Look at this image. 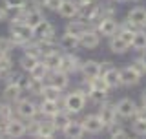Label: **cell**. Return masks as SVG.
I'll return each mask as SVG.
<instances>
[{
	"mask_svg": "<svg viewBox=\"0 0 146 139\" xmlns=\"http://www.w3.org/2000/svg\"><path fill=\"white\" fill-rule=\"evenodd\" d=\"M115 2H126V0H115Z\"/></svg>",
	"mask_w": 146,
	"mask_h": 139,
	"instance_id": "cell-48",
	"label": "cell"
},
{
	"mask_svg": "<svg viewBox=\"0 0 146 139\" xmlns=\"http://www.w3.org/2000/svg\"><path fill=\"white\" fill-rule=\"evenodd\" d=\"M131 66H133V68L137 70V72L141 73V75H144V73H146V66H144L143 62H141V59H135V61L131 62Z\"/></svg>",
	"mask_w": 146,
	"mask_h": 139,
	"instance_id": "cell-41",
	"label": "cell"
},
{
	"mask_svg": "<svg viewBox=\"0 0 146 139\" xmlns=\"http://www.w3.org/2000/svg\"><path fill=\"white\" fill-rule=\"evenodd\" d=\"M119 31V24L113 17H102L99 22V33L102 37H113Z\"/></svg>",
	"mask_w": 146,
	"mask_h": 139,
	"instance_id": "cell-5",
	"label": "cell"
},
{
	"mask_svg": "<svg viewBox=\"0 0 146 139\" xmlns=\"http://www.w3.org/2000/svg\"><path fill=\"white\" fill-rule=\"evenodd\" d=\"M141 73L137 72V70L133 66H126V68H122L121 70V84L122 86H135V84H139V81H141Z\"/></svg>",
	"mask_w": 146,
	"mask_h": 139,
	"instance_id": "cell-4",
	"label": "cell"
},
{
	"mask_svg": "<svg viewBox=\"0 0 146 139\" xmlns=\"http://www.w3.org/2000/svg\"><path fill=\"white\" fill-rule=\"evenodd\" d=\"M58 13L64 18H73L79 15V6H77L73 0H62L60 7H58Z\"/></svg>",
	"mask_w": 146,
	"mask_h": 139,
	"instance_id": "cell-13",
	"label": "cell"
},
{
	"mask_svg": "<svg viewBox=\"0 0 146 139\" xmlns=\"http://www.w3.org/2000/svg\"><path fill=\"white\" fill-rule=\"evenodd\" d=\"M102 108H100V119H102L104 126H111L113 123H115L117 119V106L113 104H100Z\"/></svg>",
	"mask_w": 146,
	"mask_h": 139,
	"instance_id": "cell-9",
	"label": "cell"
},
{
	"mask_svg": "<svg viewBox=\"0 0 146 139\" xmlns=\"http://www.w3.org/2000/svg\"><path fill=\"white\" fill-rule=\"evenodd\" d=\"M13 115V108L9 106L7 103H2L0 104V119H4V121H9Z\"/></svg>",
	"mask_w": 146,
	"mask_h": 139,
	"instance_id": "cell-36",
	"label": "cell"
},
{
	"mask_svg": "<svg viewBox=\"0 0 146 139\" xmlns=\"http://www.w3.org/2000/svg\"><path fill=\"white\" fill-rule=\"evenodd\" d=\"M108 128H110V136L111 137H128V132L117 123H113L111 126H108Z\"/></svg>",
	"mask_w": 146,
	"mask_h": 139,
	"instance_id": "cell-34",
	"label": "cell"
},
{
	"mask_svg": "<svg viewBox=\"0 0 146 139\" xmlns=\"http://www.w3.org/2000/svg\"><path fill=\"white\" fill-rule=\"evenodd\" d=\"M131 132H133L135 136H146V119L135 117L133 123H131Z\"/></svg>",
	"mask_w": 146,
	"mask_h": 139,
	"instance_id": "cell-32",
	"label": "cell"
},
{
	"mask_svg": "<svg viewBox=\"0 0 146 139\" xmlns=\"http://www.w3.org/2000/svg\"><path fill=\"white\" fill-rule=\"evenodd\" d=\"M82 126H84V130L90 132V134H99L104 128V123H102V119H100V115L91 114V115H88V117H84Z\"/></svg>",
	"mask_w": 146,
	"mask_h": 139,
	"instance_id": "cell-6",
	"label": "cell"
},
{
	"mask_svg": "<svg viewBox=\"0 0 146 139\" xmlns=\"http://www.w3.org/2000/svg\"><path fill=\"white\" fill-rule=\"evenodd\" d=\"M66 31H68V33H73V35H77V37L80 39V37L84 35L86 31H90V29H88V24H86L84 20H71L70 24H68Z\"/></svg>",
	"mask_w": 146,
	"mask_h": 139,
	"instance_id": "cell-21",
	"label": "cell"
},
{
	"mask_svg": "<svg viewBox=\"0 0 146 139\" xmlns=\"http://www.w3.org/2000/svg\"><path fill=\"white\" fill-rule=\"evenodd\" d=\"M55 130H57V126H55L53 121L38 123V137H53Z\"/></svg>",
	"mask_w": 146,
	"mask_h": 139,
	"instance_id": "cell-25",
	"label": "cell"
},
{
	"mask_svg": "<svg viewBox=\"0 0 146 139\" xmlns=\"http://www.w3.org/2000/svg\"><path fill=\"white\" fill-rule=\"evenodd\" d=\"M13 48V39H0V51L7 53Z\"/></svg>",
	"mask_w": 146,
	"mask_h": 139,
	"instance_id": "cell-39",
	"label": "cell"
},
{
	"mask_svg": "<svg viewBox=\"0 0 146 139\" xmlns=\"http://www.w3.org/2000/svg\"><path fill=\"white\" fill-rule=\"evenodd\" d=\"M40 110H42L46 115H55L58 112V104H57V101H53V99H44V103L40 104Z\"/></svg>",
	"mask_w": 146,
	"mask_h": 139,
	"instance_id": "cell-28",
	"label": "cell"
},
{
	"mask_svg": "<svg viewBox=\"0 0 146 139\" xmlns=\"http://www.w3.org/2000/svg\"><path fill=\"white\" fill-rule=\"evenodd\" d=\"M42 20H46V18H44L42 13H40V9H38V7L29 9V11H26V15H24V22H26L27 26H31V27L38 26Z\"/></svg>",
	"mask_w": 146,
	"mask_h": 139,
	"instance_id": "cell-18",
	"label": "cell"
},
{
	"mask_svg": "<svg viewBox=\"0 0 146 139\" xmlns=\"http://www.w3.org/2000/svg\"><path fill=\"white\" fill-rule=\"evenodd\" d=\"M108 99V92L104 90H95V88H91L90 90V101L93 104H104Z\"/></svg>",
	"mask_w": 146,
	"mask_h": 139,
	"instance_id": "cell-27",
	"label": "cell"
},
{
	"mask_svg": "<svg viewBox=\"0 0 146 139\" xmlns=\"http://www.w3.org/2000/svg\"><path fill=\"white\" fill-rule=\"evenodd\" d=\"M17 112L20 117H26V119H31V117H35V114H36V106L31 103V101H20L17 106Z\"/></svg>",
	"mask_w": 146,
	"mask_h": 139,
	"instance_id": "cell-15",
	"label": "cell"
},
{
	"mask_svg": "<svg viewBox=\"0 0 146 139\" xmlns=\"http://www.w3.org/2000/svg\"><path fill=\"white\" fill-rule=\"evenodd\" d=\"M51 84H55L57 88H66L68 86V73L62 72V70H55L53 73V79H51Z\"/></svg>",
	"mask_w": 146,
	"mask_h": 139,
	"instance_id": "cell-26",
	"label": "cell"
},
{
	"mask_svg": "<svg viewBox=\"0 0 146 139\" xmlns=\"http://www.w3.org/2000/svg\"><path fill=\"white\" fill-rule=\"evenodd\" d=\"M20 86L17 84V82H11L6 90H4V97H6L7 101H15V99H18V95H20Z\"/></svg>",
	"mask_w": 146,
	"mask_h": 139,
	"instance_id": "cell-30",
	"label": "cell"
},
{
	"mask_svg": "<svg viewBox=\"0 0 146 139\" xmlns=\"http://www.w3.org/2000/svg\"><path fill=\"white\" fill-rule=\"evenodd\" d=\"M139 59H141V62H143V64H144V66H146V51H143V55H141V57H139Z\"/></svg>",
	"mask_w": 146,
	"mask_h": 139,
	"instance_id": "cell-45",
	"label": "cell"
},
{
	"mask_svg": "<svg viewBox=\"0 0 146 139\" xmlns=\"http://www.w3.org/2000/svg\"><path fill=\"white\" fill-rule=\"evenodd\" d=\"M99 13H100V7L95 6L93 2H88V4L79 6V17L84 18V20H97Z\"/></svg>",
	"mask_w": 146,
	"mask_h": 139,
	"instance_id": "cell-7",
	"label": "cell"
},
{
	"mask_svg": "<svg viewBox=\"0 0 146 139\" xmlns=\"http://www.w3.org/2000/svg\"><path fill=\"white\" fill-rule=\"evenodd\" d=\"M2 20H6V7L0 6V22H2Z\"/></svg>",
	"mask_w": 146,
	"mask_h": 139,
	"instance_id": "cell-44",
	"label": "cell"
},
{
	"mask_svg": "<svg viewBox=\"0 0 146 139\" xmlns=\"http://www.w3.org/2000/svg\"><path fill=\"white\" fill-rule=\"evenodd\" d=\"M80 4H88V2H93V0H79Z\"/></svg>",
	"mask_w": 146,
	"mask_h": 139,
	"instance_id": "cell-47",
	"label": "cell"
},
{
	"mask_svg": "<svg viewBox=\"0 0 146 139\" xmlns=\"http://www.w3.org/2000/svg\"><path fill=\"white\" fill-rule=\"evenodd\" d=\"M135 2H139V0H135Z\"/></svg>",
	"mask_w": 146,
	"mask_h": 139,
	"instance_id": "cell-51",
	"label": "cell"
},
{
	"mask_svg": "<svg viewBox=\"0 0 146 139\" xmlns=\"http://www.w3.org/2000/svg\"><path fill=\"white\" fill-rule=\"evenodd\" d=\"M126 20L130 22V24H133L135 27H143L144 20H146V9L144 7H133L128 11V17Z\"/></svg>",
	"mask_w": 146,
	"mask_h": 139,
	"instance_id": "cell-10",
	"label": "cell"
},
{
	"mask_svg": "<svg viewBox=\"0 0 146 139\" xmlns=\"http://www.w3.org/2000/svg\"><path fill=\"white\" fill-rule=\"evenodd\" d=\"M42 95H44V99H53V101H58V97H60V88H57L55 84L44 86Z\"/></svg>",
	"mask_w": 146,
	"mask_h": 139,
	"instance_id": "cell-31",
	"label": "cell"
},
{
	"mask_svg": "<svg viewBox=\"0 0 146 139\" xmlns=\"http://www.w3.org/2000/svg\"><path fill=\"white\" fill-rule=\"evenodd\" d=\"M141 101H143V104L146 106V90L143 92V95H141Z\"/></svg>",
	"mask_w": 146,
	"mask_h": 139,
	"instance_id": "cell-46",
	"label": "cell"
},
{
	"mask_svg": "<svg viewBox=\"0 0 146 139\" xmlns=\"http://www.w3.org/2000/svg\"><path fill=\"white\" fill-rule=\"evenodd\" d=\"M84 126H82V123H73L70 121L68 123V126L64 128V136L66 137H82L84 136Z\"/></svg>",
	"mask_w": 146,
	"mask_h": 139,
	"instance_id": "cell-22",
	"label": "cell"
},
{
	"mask_svg": "<svg viewBox=\"0 0 146 139\" xmlns=\"http://www.w3.org/2000/svg\"><path fill=\"white\" fill-rule=\"evenodd\" d=\"M79 40H80V46L86 48V49H95L99 46V42H100L99 33H95V31H86Z\"/></svg>",
	"mask_w": 146,
	"mask_h": 139,
	"instance_id": "cell-14",
	"label": "cell"
},
{
	"mask_svg": "<svg viewBox=\"0 0 146 139\" xmlns=\"http://www.w3.org/2000/svg\"><path fill=\"white\" fill-rule=\"evenodd\" d=\"M60 62H62V57L57 51H53L49 55H44V64H46L48 70H53V72L58 70V68H60Z\"/></svg>",
	"mask_w": 146,
	"mask_h": 139,
	"instance_id": "cell-23",
	"label": "cell"
},
{
	"mask_svg": "<svg viewBox=\"0 0 146 139\" xmlns=\"http://www.w3.org/2000/svg\"><path fill=\"white\" fill-rule=\"evenodd\" d=\"M38 46H40V53H42V55H49V53H53V51H55V44H53V40H42V42H40Z\"/></svg>",
	"mask_w": 146,
	"mask_h": 139,
	"instance_id": "cell-37",
	"label": "cell"
},
{
	"mask_svg": "<svg viewBox=\"0 0 146 139\" xmlns=\"http://www.w3.org/2000/svg\"><path fill=\"white\" fill-rule=\"evenodd\" d=\"M115 106H117V114L121 115V117H124V119H131V117H135L137 104H135V101H133V99H130V97H124V99H121Z\"/></svg>",
	"mask_w": 146,
	"mask_h": 139,
	"instance_id": "cell-3",
	"label": "cell"
},
{
	"mask_svg": "<svg viewBox=\"0 0 146 139\" xmlns=\"http://www.w3.org/2000/svg\"><path fill=\"white\" fill-rule=\"evenodd\" d=\"M26 55H31V57H36V59H38V55H42V53H40V46L38 44L27 46V48H26Z\"/></svg>",
	"mask_w": 146,
	"mask_h": 139,
	"instance_id": "cell-38",
	"label": "cell"
},
{
	"mask_svg": "<svg viewBox=\"0 0 146 139\" xmlns=\"http://www.w3.org/2000/svg\"><path fill=\"white\" fill-rule=\"evenodd\" d=\"M46 73H48V68H46V64H44V62H36L35 66L31 68L29 77H31V79H42V81H44Z\"/></svg>",
	"mask_w": 146,
	"mask_h": 139,
	"instance_id": "cell-29",
	"label": "cell"
},
{
	"mask_svg": "<svg viewBox=\"0 0 146 139\" xmlns=\"http://www.w3.org/2000/svg\"><path fill=\"white\" fill-rule=\"evenodd\" d=\"M84 104H86V97L82 95V92H71V94L64 99V108L70 114L80 112V110L84 108Z\"/></svg>",
	"mask_w": 146,
	"mask_h": 139,
	"instance_id": "cell-2",
	"label": "cell"
},
{
	"mask_svg": "<svg viewBox=\"0 0 146 139\" xmlns=\"http://www.w3.org/2000/svg\"><path fill=\"white\" fill-rule=\"evenodd\" d=\"M143 27H144V29H146V20H144V24H143Z\"/></svg>",
	"mask_w": 146,
	"mask_h": 139,
	"instance_id": "cell-49",
	"label": "cell"
},
{
	"mask_svg": "<svg viewBox=\"0 0 146 139\" xmlns=\"http://www.w3.org/2000/svg\"><path fill=\"white\" fill-rule=\"evenodd\" d=\"M128 48H130V44H128L122 37L113 35L111 39H110V49H111L113 53H119V55H121V53H126Z\"/></svg>",
	"mask_w": 146,
	"mask_h": 139,
	"instance_id": "cell-17",
	"label": "cell"
},
{
	"mask_svg": "<svg viewBox=\"0 0 146 139\" xmlns=\"http://www.w3.org/2000/svg\"><path fill=\"white\" fill-rule=\"evenodd\" d=\"M77 62H79L77 57H73V55H66V57H62V62H60V68H58V70H62V72H66V73L75 72V70L79 68Z\"/></svg>",
	"mask_w": 146,
	"mask_h": 139,
	"instance_id": "cell-24",
	"label": "cell"
},
{
	"mask_svg": "<svg viewBox=\"0 0 146 139\" xmlns=\"http://www.w3.org/2000/svg\"><path fill=\"white\" fill-rule=\"evenodd\" d=\"M11 35H13V42L17 44H24L31 39L35 33H33V27L27 26L24 22V18H18L17 22H13L11 26Z\"/></svg>",
	"mask_w": 146,
	"mask_h": 139,
	"instance_id": "cell-1",
	"label": "cell"
},
{
	"mask_svg": "<svg viewBox=\"0 0 146 139\" xmlns=\"http://www.w3.org/2000/svg\"><path fill=\"white\" fill-rule=\"evenodd\" d=\"M71 121V119H70V115H68V114H62V112H57V114H55V126H57V128H60V130H64V128H66L68 126V123H70Z\"/></svg>",
	"mask_w": 146,
	"mask_h": 139,
	"instance_id": "cell-33",
	"label": "cell"
},
{
	"mask_svg": "<svg viewBox=\"0 0 146 139\" xmlns=\"http://www.w3.org/2000/svg\"><path fill=\"white\" fill-rule=\"evenodd\" d=\"M60 4H62V0H46V7L51 9V11H58Z\"/></svg>",
	"mask_w": 146,
	"mask_h": 139,
	"instance_id": "cell-40",
	"label": "cell"
},
{
	"mask_svg": "<svg viewBox=\"0 0 146 139\" xmlns=\"http://www.w3.org/2000/svg\"><path fill=\"white\" fill-rule=\"evenodd\" d=\"M0 75H2V72H0Z\"/></svg>",
	"mask_w": 146,
	"mask_h": 139,
	"instance_id": "cell-50",
	"label": "cell"
},
{
	"mask_svg": "<svg viewBox=\"0 0 146 139\" xmlns=\"http://www.w3.org/2000/svg\"><path fill=\"white\" fill-rule=\"evenodd\" d=\"M82 73H84V77L90 81V79L100 75V64L95 62V61H86L82 64Z\"/></svg>",
	"mask_w": 146,
	"mask_h": 139,
	"instance_id": "cell-20",
	"label": "cell"
},
{
	"mask_svg": "<svg viewBox=\"0 0 146 139\" xmlns=\"http://www.w3.org/2000/svg\"><path fill=\"white\" fill-rule=\"evenodd\" d=\"M102 77H104V81L108 82V86H110V88H117V86H121V70L110 66V68L104 70Z\"/></svg>",
	"mask_w": 146,
	"mask_h": 139,
	"instance_id": "cell-12",
	"label": "cell"
},
{
	"mask_svg": "<svg viewBox=\"0 0 146 139\" xmlns=\"http://www.w3.org/2000/svg\"><path fill=\"white\" fill-rule=\"evenodd\" d=\"M31 4L35 7H40V6H46V0H31Z\"/></svg>",
	"mask_w": 146,
	"mask_h": 139,
	"instance_id": "cell-43",
	"label": "cell"
},
{
	"mask_svg": "<svg viewBox=\"0 0 146 139\" xmlns=\"http://www.w3.org/2000/svg\"><path fill=\"white\" fill-rule=\"evenodd\" d=\"M58 44H60V48H62V49H66V51H71V49H75L77 46L80 44V40H79V37H77V35L68 33V31H66V35H62V37H60Z\"/></svg>",
	"mask_w": 146,
	"mask_h": 139,
	"instance_id": "cell-16",
	"label": "cell"
},
{
	"mask_svg": "<svg viewBox=\"0 0 146 139\" xmlns=\"http://www.w3.org/2000/svg\"><path fill=\"white\" fill-rule=\"evenodd\" d=\"M33 33L38 37V39H42V40H53L55 29H53V26L49 24V22L42 20L38 26H35V27H33Z\"/></svg>",
	"mask_w": 146,
	"mask_h": 139,
	"instance_id": "cell-11",
	"label": "cell"
},
{
	"mask_svg": "<svg viewBox=\"0 0 146 139\" xmlns=\"http://www.w3.org/2000/svg\"><path fill=\"white\" fill-rule=\"evenodd\" d=\"M131 48L135 51H146V29H137L133 35V40H131Z\"/></svg>",
	"mask_w": 146,
	"mask_h": 139,
	"instance_id": "cell-19",
	"label": "cell"
},
{
	"mask_svg": "<svg viewBox=\"0 0 146 139\" xmlns=\"http://www.w3.org/2000/svg\"><path fill=\"white\" fill-rule=\"evenodd\" d=\"M36 62H38V61H36V57H31V55H24V57H22V61H20L22 68L27 70V72H31V68H33Z\"/></svg>",
	"mask_w": 146,
	"mask_h": 139,
	"instance_id": "cell-35",
	"label": "cell"
},
{
	"mask_svg": "<svg viewBox=\"0 0 146 139\" xmlns=\"http://www.w3.org/2000/svg\"><path fill=\"white\" fill-rule=\"evenodd\" d=\"M26 132H27L26 124L17 121V119H9L6 123V136H9V137H22Z\"/></svg>",
	"mask_w": 146,
	"mask_h": 139,
	"instance_id": "cell-8",
	"label": "cell"
},
{
	"mask_svg": "<svg viewBox=\"0 0 146 139\" xmlns=\"http://www.w3.org/2000/svg\"><path fill=\"white\" fill-rule=\"evenodd\" d=\"M135 117H139V119H146V106H137V110H135Z\"/></svg>",
	"mask_w": 146,
	"mask_h": 139,
	"instance_id": "cell-42",
	"label": "cell"
}]
</instances>
